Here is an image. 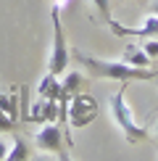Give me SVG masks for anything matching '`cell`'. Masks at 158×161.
I'll list each match as a JSON object with an SVG mask.
<instances>
[{
  "instance_id": "obj_2",
  "label": "cell",
  "mask_w": 158,
  "mask_h": 161,
  "mask_svg": "<svg viewBox=\"0 0 158 161\" xmlns=\"http://www.w3.org/2000/svg\"><path fill=\"white\" fill-rule=\"evenodd\" d=\"M111 116H113V122L118 124V130L127 135L129 143H142V140L148 137V130L134 119V114H132L129 103H127V82L121 85L118 92L111 95Z\"/></svg>"
},
{
  "instance_id": "obj_11",
  "label": "cell",
  "mask_w": 158,
  "mask_h": 161,
  "mask_svg": "<svg viewBox=\"0 0 158 161\" xmlns=\"http://www.w3.org/2000/svg\"><path fill=\"white\" fill-rule=\"evenodd\" d=\"M92 8H95V13L100 16V21L108 24L111 21V0H90Z\"/></svg>"
},
{
  "instance_id": "obj_10",
  "label": "cell",
  "mask_w": 158,
  "mask_h": 161,
  "mask_svg": "<svg viewBox=\"0 0 158 161\" xmlns=\"http://www.w3.org/2000/svg\"><path fill=\"white\" fill-rule=\"evenodd\" d=\"M0 114L16 119V92H8V95L0 92Z\"/></svg>"
},
{
  "instance_id": "obj_7",
  "label": "cell",
  "mask_w": 158,
  "mask_h": 161,
  "mask_svg": "<svg viewBox=\"0 0 158 161\" xmlns=\"http://www.w3.org/2000/svg\"><path fill=\"white\" fill-rule=\"evenodd\" d=\"M121 61H127V64H132V66H142V69H148V66H150V58H148V53H145V50H142L137 42L127 45V50H124Z\"/></svg>"
},
{
  "instance_id": "obj_4",
  "label": "cell",
  "mask_w": 158,
  "mask_h": 161,
  "mask_svg": "<svg viewBox=\"0 0 158 161\" xmlns=\"http://www.w3.org/2000/svg\"><path fill=\"white\" fill-rule=\"evenodd\" d=\"M34 143H37L40 151L53 153L55 158H69V151H66V143H63V132L58 124H45L42 130H37Z\"/></svg>"
},
{
  "instance_id": "obj_8",
  "label": "cell",
  "mask_w": 158,
  "mask_h": 161,
  "mask_svg": "<svg viewBox=\"0 0 158 161\" xmlns=\"http://www.w3.org/2000/svg\"><path fill=\"white\" fill-rule=\"evenodd\" d=\"M79 87H82V74H79V71H69V74L63 77L61 92H63V95H69V92H79Z\"/></svg>"
},
{
  "instance_id": "obj_13",
  "label": "cell",
  "mask_w": 158,
  "mask_h": 161,
  "mask_svg": "<svg viewBox=\"0 0 158 161\" xmlns=\"http://www.w3.org/2000/svg\"><path fill=\"white\" fill-rule=\"evenodd\" d=\"M140 48L148 53L150 61H158V37H145V42H140Z\"/></svg>"
},
{
  "instance_id": "obj_6",
  "label": "cell",
  "mask_w": 158,
  "mask_h": 161,
  "mask_svg": "<svg viewBox=\"0 0 158 161\" xmlns=\"http://www.w3.org/2000/svg\"><path fill=\"white\" fill-rule=\"evenodd\" d=\"M95 114H97V103H95L90 95L76 92V95H74V103L69 106V119H71V124H74V127H84V124H90L92 119H95Z\"/></svg>"
},
{
  "instance_id": "obj_1",
  "label": "cell",
  "mask_w": 158,
  "mask_h": 161,
  "mask_svg": "<svg viewBox=\"0 0 158 161\" xmlns=\"http://www.w3.org/2000/svg\"><path fill=\"white\" fill-rule=\"evenodd\" d=\"M74 58L79 64H84V69L97 79H113V82H134V79H153L158 77L155 69H142V66H132L127 61H103L95 58L84 50H74Z\"/></svg>"
},
{
  "instance_id": "obj_12",
  "label": "cell",
  "mask_w": 158,
  "mask_h": 161,
  "mask_svg": "<svg viewBox=\"0 0 158 161\" xmlns=\"http://www.w3.org/2000/svg\"><path fill=\"white\" fill-rule=\"evenodd\" d=\"M29 158V151H26L24 140H13V151H8V161H21Z\"/></svg>"
},
{
  "instance_id": "obj_14",
  "label": "cell",
  "mask_w": 158,
  "mask_h": 161,
  "mask_svg": "<svg viewBox=\"0 0 158 161\" xmlns=\"http://www.w3.org/2000/svg\"><path fill=\"white\" fill-rule=\"evenodd\" d=\"M8 151H11V143L8 140H0V158H8Z\"/></svg>"
},
{
  "instance_id": "obj_9",
  "label": "cell",
  "mask_w": 158,
  "mask_h": 161,
  "mask_svg": "<svg viewBox=\"0 0 158 161\" xmlns=\"http://www.w3.org/2000/svg\"><path fill=\"white\" fill-rule=\"evenodd\" d=\"M40 95H45V98L61 95V85H55V74H50V71H48V77L40 82Z\"/></svg>"
},
{
  "instance_id": "obj_16",
  "label": "cell",
  "mask_w": 158,
  "mask_h": 161,
  "mask_svg": "<svg viewBox=\"0 0 158 161\" xmlns=\"http://www.w3.org/2000/svg\"><path fill=\"white\" fill-rule=\"evenodd\" d=\"M155 132H158V124H155Z\"/></svg>"
},
{
  "instance_id": "obj_3",
  "label": "cell",
  "mask_w": 158,
  "mask_h": 161,
  "mask_svg": "<svg viewBox=\"0 0 158 161\" xmlns=\"http://www.w3.org/2000/svg\"><path fill=\"white\" fill-rule=\"evenodd\" d=\"M50 13H53V50H50V58H48V71L61 77L69 69V42H66V32H63V24H61V5L55 3L50 8Z\"/></svg>"
},
{
  "instance_id": "obj_15",
  "label": "cell",
  "mask_w": 158,
  "mask_h": 161,
  "mask_svg": "<svg viewBox=\"0 0 158 161\" xmlns=\"http://www.w3.org/2000/svg\"><path fill=\"white\" fill-rule=\"evenodd\" d=\"M150 13H155V16H158V0L153 3V8H150Z\"/></svg>"
},
{
  "instance_id": "obj_5",
  "label": "cell",
  "mask_w": 158,
  "mask_h": 161,
  "mask_svg": "<svg viewBox=\"0 0 158 161\" xmlns=\"http://www.w3.org/2000/svg\"><path fill=\"white\" fill-rule=\"evenodd\" d=\"M108 26H111V32H113L116 37H140V40L158 37V16H155V13H150L148 19H142L140 26H124V24L113 21V19L108 21Z\"/></svg>"
}]
</instances>
